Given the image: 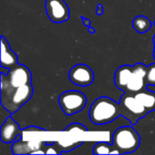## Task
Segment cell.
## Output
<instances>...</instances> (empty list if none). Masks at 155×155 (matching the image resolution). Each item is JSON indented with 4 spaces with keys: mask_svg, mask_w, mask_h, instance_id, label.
Here are the masks:
<instances>
[{
    "mask_svg": "<svg viewBox=\"0 0 155 155\" xmlns=\"http://www.w3.org/2000/svg\"><path fill=\"white\" fill-rule=\"evenodd\" d=\"M121 115L129 120V114L124 106L107 96L97 98L89 110L90 120L96 125L110 124Z\"/></svg>",
    "mask_w": 155,
    "mask_h": 155,
    "instance_id": "obj_1",
    "label": "cell"
},
{
    "mask_svg": "<svg viewBox=\"0 0 155 155\" xmlns=\"http://www.w3.org/2000/svg\"><path fill=\"white\" fill-rule=\"evenodd\" d=\"M33 93L32 83L17 88L1 84V104L10 114H15L32 98Z\"/></svg>",
    "mask_w": 155,
    "mask_h": 155,
    "instance_id": "obj_2",
    "label": "cell"
},
{
    "mask_svg": "<svg viewBox=\"0 0 155 155\" xmlns=\"http://www.w3.org/2000/svg\"><path fill=\"white\" fill-rule=\"evenodd\" d=\"M112 144L122 154L135 152L141 144V137L133 126H123L114 131Z\"/></svg>",
    "mask_w": 155,
    "mask_h": 155,
    "instance_id": "obj_3",
    "label": "cell"
},
{
    "mask_svg": "<svg viewBox=\"0 0 155 155\" xmlns=\"http://www.w3.org/2000/svg\"><path fill=\"white\" fill-rule=\"evenodd\" d=\"M63 113L66 115H73L81 112L86 105L87 99L84 94L79 91H65L58 99Z\"/></svg>",
    "mask_w": 155,
    "mask_h": 155,
    "instance_id": "obj_4",
    "label": "cell"
},
{
    "mask_svg": "<svg viewBox=\"0 0 155 155\" xmlns=\"http://www.w3.org/2000/svg\"><path fill=\"white\" fill-rule=\"evenodd\" d=\"M32 83V74L25 65L16 64L7 74L1 73V84L17 88Z\"/></svg>",
    "mask_w": 155,
    "mask_h": 155,
    "instance_id": "obj_5",
    "label": "cell"
},
{
    "mask_svg": "<svg viewBox=\"0 0 155 155\" xmlns=\"http://www.w3.org/2000/svg\"><path fill=\"white\" fill-rule=\"evenodd\" d=\"M120 104L124 106V108L126 110V112L129 114V122L133 125L136 124L137 122L147 115L149 112L146 110V108L142 105L137 99L134 97L133 94L124 93V95L121 97Z\"/></svg>",
    "mask_w": 155,
    "mask_h": 155,
    "instance_id": "obj_6",
    "label": "cell"
},
{
    "mask_svg": "<svg viewBox=\"0 0 155 155\" xmlns=\"http://www.w3.org/2000/svg\"><path fill=\"white\" fill-rule=\"evenodd\" d=\"M45 10L48 18L54 23H64L70 17V10L64 0H46Z\"/></svg>",
    "mask_w": 155,
    "mask_h": 155,
    "instance_id": "obj_7",
    "label": "cell"
},
{
    "mask_svg": "<svg viewBox=\"0 0 155 155\" xmlns=\"http://www.w3.org/2000/svg\"><path fill=\"white\" fill-rule=\"evenodd\" d=\"M69 79L77 86H89L94 80V74L91 67L84 64H78L69 71Z\"/></svg>",
    "mask_w": 155,
    "mask_h": 155,
    "instance_id": "obj_8",
    "label": "cell"
},
{
    "mask_svg": "<svg viewBox=\"0 0 155 155\" xmlns=\"http://www.w3.org/2000/svg\"><path fill=\"white\" fill-rule=\"evenodd\" d=\"M147 69H148V66L141 63L135 64L134 65L133 74L124 90V93L134 94L145 89V87H147V84L145 80L146 74H147Z\"/></svg>",
    "mask_w": 155,
    "mask_h": 155,
    "instance_id": "obj_9",
    "label": "cell"
},
{
    "mask_svg": "<svg viewBox=\"0 0 155 155\" xmlns=\"http://www.w3.org/2000/svg\"><path fill=\"white\" fill-rule=\"evenodd\" d=\"M23 133L18 124L11 116H8L1 126L0 139L4 143H12L16 142Z\"/></svg>",
    "mask_w": 155,
    "mask_h": 155,
    "instance_id": "obj_10",
    "label": "cell"
},
{
    "mask_svg": "<svg viewBox=\"0 0 155 155\" xmlns=\"http://www.w3.org/2000/svg\"><path fill=\"white\" fill-rule=\"evenodd\" d=\"M0 64L2 67L11 69L18 64V58L15 52L12 51L7 40L1 36V59Z\"/></svg>",
    "mask_w": 155,
    "mask_h": 155,
    "instance_id": "obj_11",
    "label": "cell"
},
{
    "mask_svg": "<svg viewBox=\"0 0 155 155\" xmlns=\"http://www.w3.org/2000/svg\"><path fill=\"white\" fill-rule=\"evenodd\" d=\"M133 71H134V65H128V64H124L120 66L119 68H117V70L115 71L114 74V84L116 85V87L124 92L130 79L131 76L133 74Z\"/></svg>",
    "mask_w": 155,
    "mask_h": 155,
    "instance_id": "obj_12",
    "label": "cell"
},
{
    "mask_svg": "<svg viewBox=\"0 0 155 155\" xmlns=\"http://www.w3.org/2000/svg\"><path fill=\"white\" fill-rule=\"evenodd\" d=\"M137 101L143 105L146 110L151 113L155 111V93L148 90V88L143 89L134 94Z\"/></svg>",
    "mask_w": 155,
    "mask_h": 155,
    "instance_id": "obj_13",
    "label": "cell"
},
{
    "mask_svg": "<svg viewBox=\"0 0 155 155\" xmlns=\"http://www.w3.org/2000/svg\"><path fill=\"white\" fill-rule=\"evenodd\" d=\"M152 21L145 15H138L133 21V27L139 34L147 33L152 28Z\"/></svg>",
    "mask_w": 155,
    "mask_h": 155,
    "instance_id": "obj_14",
    "label": "cell"
},
{
    "mask_svg": "<svg viewBox=\"0 0 155 155\" xmlns=\"http://www.w3.org/2000/svg\"><path fill=\"white\" fill-rule=\"evenodd\" d=\"M114 149V145L109 144L105 142L97 143L93 148L94 154H111L112 151Z\"/></svg>",
    "mask_w": 155,
    "mask_h": 155,
    "instance_id": "obj_15",
    "label": "cell"
},
{
    "mask_svg": "<svg viewBox=\"0 0 155 155\" xmlns=\"http://www.w3.org/2000/svg\"><path fill=\"white\" fill-rule=\"evenodd\" d=\"M145 80H146L147 85L155 86V64H153L148 66Z\"/></svg>",
    "mask_w": 155,
    "mask_h": 155,
    "instance_id": "obj_16",
    "label": "cell"
},
{
    "mask_svg": "<svg viewBox=\"0 0 155 155\" xmlns=\"http://www.w3.org/2000/svg\"><path fill=\"white\" fill-rule=\"evenodd\" d=\"M64 132H70V133H74V132H88V129L82 124H69L65 129H64Z\"/></svg>",
    "mask_w": 155,
    "mask_h": 155,
    "instance_id": "obj_17",
    "label": "cell"
},
{
    "mask_svg": "<svg viewBox=\"0 0 155 155\" xmlns=\"http://www.w3.org/2000/svg\"><path fill=\"white\" fill-rule=\"evenodd\" d=\"M23 131L24 132H45V130L42 129V128H39V127H36V126H31V127L24 129Z\"/></svg>",
    "mask_w": 155,
    "mask_h": 155,
    "instance_id": "obj_18",
    "label": "cell"
},
{
    "mask_svg": "<svg viewBox=\"0 0 155 155\" xmlns=\"http://www.w3.org/2000/svg\"><path fill=\"white\" fill-rule=\"evenodd\" d=\"M104 13V6L102 5H98L97 6V10H96V14L98 15H101Z\"/></svg>",
    "mask_w": 155,
    "mask_h": 155,
    "instance_id": "obj_19",
    "label": "cell"
},
{
    "mask_svg": "<svg viewBox=\"0 0 155 155\" xmlns=\"http://www.w3.org/2000/svg\"><path fill=\"white\" fill-rule=\"evenodd\" d=\"M82 19H83V22H84V25L85 26L89 27V26H90V25H91L90 20H89V19H86L85 17H82Z\"/></svg>",
    "mask_w": 155,
    "mask_h": 155,
    "instance_id": "obj_20",
    "label": "cell"
},
{
    "mask_svg": "<svg viewBox=\"0 0 155 155\" xmlns=\"http://www.w3.org/2000/svg\"><path fill=\"white\" fill-rule=\"evenodd\" d=\"M31 153H32V154H44V153H45V152L40 150V151H33Z\"/></svg>",
    "mask_w": 155,
    "mask_h": 155,
    "instance_id": "obj_21",
    "label": "cell"
},
{
    "mask_svg": "<svg viewBox=\"0 0 155 155\" xmlns=\"http://www.w3.org/2000/svg\"><path fill=\"white\" fill-rule=\"evenodd\" d=\"M88 29H89V32H90L91 34H94V33H95V29H94V28H93V27L89 26V27H88Z\"/></svg>",
    "mask_w": 155,
    "mask_h": 155,
    "instance_id": "obj_22",
    "label": "cell"
},
{
    "mask_svg": "<svg viewBox=\"0 0 155 155\" xmlns=\"http://www.w3.org/2000/svg\"><path fill=\"white\" fill-rule=\"evenodd\" d=\"M153 43H154V47H155V35H154V37H153Z\"/></svg>",
    "mask_w": 155,
    "mask_h": 155,
    "instance_id": "obj_23",
    "label": "cell"
},
{
    "mask_svg": "<svg viewBox=\"0 0 155 155\" xmlns=\"http://www.w3.org/2000/svg\"><path fill=\"white\" fill-rule=\"evenodd\" d=\"M153 56H154V58H155V47H154V54H153Z\"/></svg>",
    "mask_w": 155,
    "mask_h": 155,
    "instance_id": "obj_24",
    "label": "cell"
},
{
    "mask_svg": "<svg viewBox=\"0 0 155 155\" xmlns=\"http://www.w3.org/2000/svg\"><path fill=\"white\" fill-rule=\"evenodd\" d=\"M153 25H155V21H154V23H153Z\"/></svg>",
    "mask_w": 155,
    "mask_h": 155,
    "instance_id": "obj_25",
    "label": "cell"
}]
</instances>
